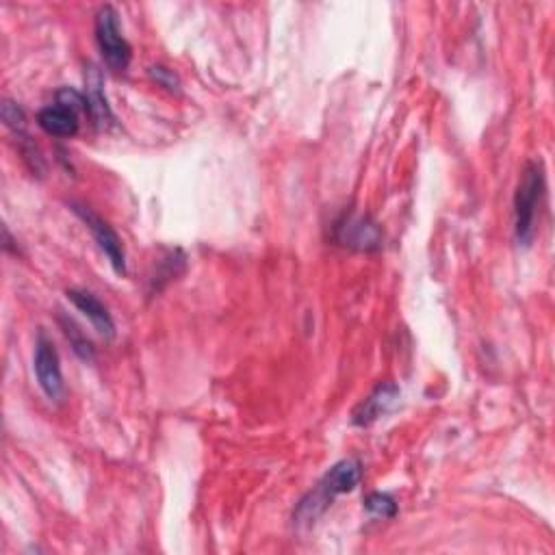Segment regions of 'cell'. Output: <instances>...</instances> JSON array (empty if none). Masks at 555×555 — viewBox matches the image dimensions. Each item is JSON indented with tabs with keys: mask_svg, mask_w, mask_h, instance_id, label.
<instances>
[{
	"mask_svg": "<svg viewBox=\"0 0 555 555\" xmlns=\"http://www.w3.org/2000/svg\"><path fill=\"white\" fill-rule=\"evenodd\" d=\"M363 480V464L354 458H347L334 464V467L321 477L319 484L308 493L298 510H295V521L298 523H311L319 514H324L328 506L339 495L352 493V490Z\"/></svg>",
	"mask_w": 555,
	"mask_h": 555,
	"instance_id": "6da1fadb",
	"label": "cell"
},
{
	"mask_svg": "<svg viewBox=\"0 0 555 555\" xmlns=\"http://www.w3.org/2000/svg\"><path fill=\"white\" fill-rule=\"evenodd\" d=\"M545 193V172L540 161L525 165L519 187L514 193V235L519 245H529L536 232V209Z\"/></svg>",
	"mask_w": 555,
	"mask_h": 555,
	"instance_id": "7a4b0ae2",
	"label": "cell"
},
{
	"mask_svg": "<svg viewBox=\"0 0 555 555\" xmlns=\"http://www.w3.org/2000/svg\"><path fill=\"white\" fill-rule=\"evenodd\" d=\"M96 42L109 70L120 74L128 68V63L133 59V50L122 35L118 11L111 5L102 7L96 14Z\"/></svg>",
	"mask_w": 555,
	"mask_h": 555,
	"instance_id": "3957f363",
	"label": "cell"
},
{
	"mask_svg": "<svg viewBox=\"0 0 555 555\" xmlns=\"http://www.w3.org/2000/svg\"><path fill=\"white\" fill-rule=\"evenodd\" d=\"M332 237L343 248L356 252H378L382 248V228L367 215L345 213L332 226Z\"/></svg>",
	"mask_w": 555,
	"mask_h": 555,
	"instance_id": "277c9868",
	"label": "cell"
},
{
	"mask_svg": "<svg viewBox=\"0 0 555 555\" xmlns=\"http://www.w3.org/2000/svg\"><path fill=\"white\" fill-rule=\"evenodd\" d=\"M70 209L85 224V228L92 232L98 248L109 258L115 274L124 276L126 274V252H124V245H122V239L118 237V232L109 226V222H105V219L96 215L92 209H89V206H85L81 202H70Z\"/></svg>",
	"mask_w": 555,
	"mask_h": 555,
	"instance_id": "5b68a950",
	"label": "cell"
},
{
	"mask_svg": "<svg viewBox=\"0 0 555 555\" xmlns=\"http://www.w3.org/2000/svg\"><path fill=\"white\" fill-rule=\"evenodd\" d=\"M33 365H35L37 382H40L46 397L50 402H61L63 393H66V386H63V373H61V360L53 341H50L44 332L37 337Z\"/></svg>",
	"mask_w": 555,
	"mask_h": 555,
	"instance_id": "8992f818",
	"label": "cell"
},
{
	"mask_svg": "<svg viewBox=\"0 0 555 555\" xmlns=\"http://www.w3.org/2000/svg\"><path fill=\"white\" fill-rule=\"evenodd\" d=\"M399 399V386L395 382H380L363 402L352 412V423L356 428H369L386 412H391Z\"/></svg>",
	"mask_w": 555,
	"mask_h": 555,
	"instance_id": "52a82bcc",
	"label": "cell"
},
{
	"mask_svg": "<svg viewBox=\"0 0 555 555\" xmlns=\"http://www.w3.org/2000/svg\"><path fill=\"white\" fill-rule=\"evenodd\" d=\"M68 300L79 308V311L92 321V326L96 328V332L100 337L105 339H113L115 337V324L113 317L109 313V308L102 304L94 293L83 291V289H70L68 291Z\"/></svg>",
	"mask_w": 555,
	"mask_h": 555,
	"instance_id": "ba28073f",
	"label": "cell"
},
{
	"mask_svg": "<svg viewBox=\"0 0 555 555\" xmlns=\"http://www.w3.org/2000/svg\"><path fill=\"white\" fill-rule=\"evenodd\" d=\"M85 98H87V113L92 115V120L98 128H109L115 120L111 107L105 96V87H102V74L94 66L85 74Z\"/></svg>",
	"mask_w": 555,
	"mask_h": 555,
	"instance_id": "9c48e42d",
	"label": "cell"
},
{
	"mask_svg": "<svg viewBox=\"0 0 555 555\" xmlns=\"http://www.w3.org/2000/svg\"><path fill=\"white\" fill-rule=\"evenodd\" d=\"M37 124L48 135L68 139L79 133V113L63 105H50L37 113Z\"/></svg>",
	"mask_w": 555,
	"mask_h": 555,
	"instance_id": "30bf717a",
	"label": "cell"
},
{
	"mask_svg": "<svg viewBox=\"0 0 555 555\" xmlns=\"http://www.w3.org/2000/svg\"><path fill=\"white\" fill-rule=\"evenodd\" d=\"M365 508L371 516H378V519H393L397 514L395 499L386 493H371L365 499Z\"/></svg>",
	"mask_w": 555,
	"mask_h": 555,
	"instance_id": "8fae6325",
	"label": "cell"
},
{
	"mask_svg": "<svg viewBox=\"0 0 555 555\" xmlns=\"http://www.w3.org/2000/svg\"><path fill=\"white\" fill-rule=\"evenodd\" d=\"M3 122L16 135H27V115H24V111L16 105V102L11 100L3 102Z\"/></svg>",
	"mask_w": 555,
	"mask_h": 555,
	"instance_id": "7c38bea8",
	"label": "cell"
},
{
	"mask_svg": "<svg viewBox=\"0 0 555 555\" xmlns=\"http://www.w3.org/2000/svg\"><path fill=\"white\" fill-rule=\"evenodd\" d=\"M148 74H150V79L154 83H157L163 89H167L170 94H180V79H178L174 70L165 68V66H152L148 70Z\"/></svg>",
	"mask_w": 555,
	"mask_h": 555,
	"instance_id": "4fadbf2b",
	"label": "cell"
},
{
	"mask_svg": "<svg viewBox=\"0 0 555 555\" xmlns=\"http://www.w3.org/2000/svg\"><path fill=\"white\" fill-rule=\"evenodd\" d=\"M57 105L68 107L76 113H87V98L83 94L76 92V89L70 87H63L57 92Z\"/></svg>",
	"mask_w": 555,
	"mask_h": 555,
	"instance_id": "5bb4252c",
	"label": "cell"
}]
</instances>
